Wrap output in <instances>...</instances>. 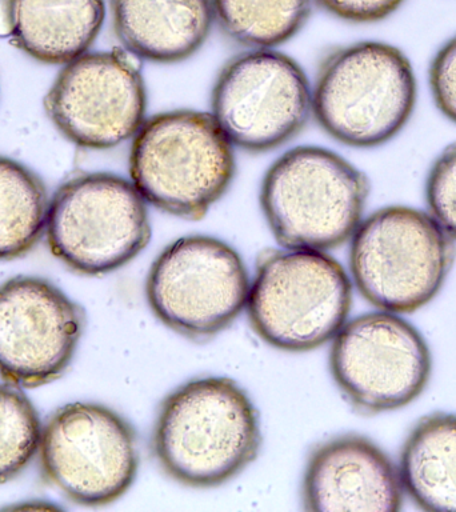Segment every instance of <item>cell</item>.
Here are the masks:
<instances>
[{"instance_id": "6da1fadb", "label": "cell", "mask_w": 456, "mask_h": 512, "mask_svg": "<svg viewBox=\"0 0 456 512\" xmlns=\"http://www.w3.org/2000/svg\"><path fill=\"white\" fill-rule=\"evenodd\" d=\"M262 430L247 392L226 376L192 379L160 404L152 452L164 474L191 488L222 486L259 454Z\"/></svg>"}, {"instance_id": "7a4b0ae2", "label": "cell", "mask_w": 456, "mask_h": 512, "mask_svg": "<svg viewBox=\"0 0 456 512\" xmlns=\"http://www.w3.org/2000/svg\"><path fill=\"white\" fill-rule=\"evenodd\" d=\"M312 91V116L344 146H384L406 128L418 102V79L406 52L364 40L328 52Z\"/></svg>"}, {"instance_id": "3957f363", "label": "cell", "mask_w": 456, "mask_h": 512, "mask_svg": "<svg viewBox=\"0 0 456 512\" xmlns=\"http://www.w3.org/2000/svg\"><path fill=\"white\" fill-rule=\"evenodd\" d=\"M130 180L147 204L200 220L227 194L235 147L211 112L178 108L146 119L132 138Z\"/></svg>"}, {"instance_id": "277c9868", "label": "cell", "mask_w": 456, "mask_h": 512, "mask_svg": "<svg viewBox=\"0 0 456 512\" xmlns=\"http://www.w3.org/2000/svg\"><path fill=\"white\" fill-rule=\"evenodd\" d=\"M370 180L342 155L318 146L284 152L260 186V207L276 242L287 250L327 251L354 235Z\"/></svg>"}, {"instance_id": "5b68a950", "label": "cell", "mask_w": 456, "mask_h": 512, "mask_svg": "<svg viewBox=\"0 0 456 512\" xmlns=\"http://www.w3.org/2000/svg\"><path fill=\"white\" fill-rule=\"evenodd\" d=\"M350 240L352 280L380 311L422 310L442 291L454 264V239L430 212L404 204L372 212Z\"/></svg>"}, {"instance_id": "8992f818", "label": "cell", "mask_w": 456, "mask_h": 512, "mask_svg": "<svg viewBox=\"0 0 456 512\" xmlns=\"http://www.w3.org/2000/svg\"><path fill=\"white\" fill-rule=\"evenodd\" d=\"M352 306L346 270L326 251L267 250L247 299L252 330L286 352H308L335 338Z\"/></svg>"}, {"instance_id": "52a82bcc", "label": "cell", "mask_w": 456, "mask_h": 512, "mask_svg": "<svg viewBox=\"0 0 456 512\" xmlns=\"http://www.w3.org/2000/svg\"><path fill=\"white\" fill-rule=\"evenodd\" d=\"M46 236L51 254L76 274H110L132 262L150 242L147 202L122 176L76 175L51 199Z\"/></svg>"}, {"instance_id": "ba28073f", "label": "cell", "mask_w": 456, "mask_h": 512, "mask_svg": "<svg viewBox=\"0 0 456 512\" xmlns=\"http://www.w3.org/2000/svg\"><path fill=\"white\" fill-rule=\"evenodd\" d=\"M250 279L242 258L214 236H184L152 263L147 302L156 318L184 338L206 342L247 306Z\"/></svg>"}, {"instance_id": "9c48e42d", "label": "cell", "mask_w": 456, "mask_h": 512, "mask_svg": "<svg viewBox=\"0 0 456 512\" xmlns=\"http://www.w3.org/2000/svg\"><path fill=\"white\" fill-rule=\"evenodd\" d=\"M39 462L44 479L71 502L108 506L135 482L138 439L130 422L112 408L68 403L44 424Z\"/></svg>"}, {"instance_id": "30bf717a", "label": "cell", "mask_w": 456, "mask_h": 512, "mask_svg": "<svg viewBox=\"0 0 456 512\" xmlns=\"http://www.w3.org/2000/svg\"><path fill=\"white\" fill-rule=\"evenodd\" d=\"M330 368L347 402L363 415L400 410L426 390L432 354L414 324L375 311L344 323L335 335Z\"/></svg>"}, {"instance_id": "8fae6325", "label": "cell", "mask_w": 456, "mask_h": 512, "mask_svg": "<svg viewBox=\"0 0 456 512\" xmlns=\"http://www.w3.org/2000/svg\"><path fill=\"white\" fill-rule=\"evenodd\" d=\"M211 115L235 148L251 154L276 150L310 119L311 84L291 56L275 48L248 50L216 76Z\"/></svg>"}, {"instance_id": "7c38bea8", "label": "cell", "mask_w": 456, "mask_h": 512, "mask_svg": "<svg viewBox=\"0 0 456 512\" xmlns=\"http://www.w3.org/2000/svg\"><path fill=\"white\" fill-rule=\"evenodd\" d=\"M44 110L75 146L96 151L120 146L147 119L140 60L123 48L80 55L59 72Z\"/></svg>"}, {"instance_id": "4fadbf2b", "label": "cell", "mask_w": 456, "mask_h": 512, "mask_svg": "<svg viewBox=\"0 0 456 512\" xmlns=\"http://www.w3.org/2000/svg\"><path fill=\"white\" fill-rule=\"evenodd\" d=\"M86 314L50 280L15 276L0 286V376L20 388L58 380L70 367Z\"/></svg>"}, {"instance_id": "5bb4252c", "label": "cell", "mask_w": 456, "mask_h": 512, "mask_svg": "<svg viewBox=\"0 0 456 512\" xmlns=\"http://www.w3.org/2000/svg\"><path fill=\"white\" fill-rule=\"evenodd\" d=\"M403 494L398 466L366 436H336L308 456L302 487L306 511L395 512L402 508Z\"/></svg>"}, {"instance_id": "9a60e30c", "label": "cell", "mask_w": 456, "mask_h": 512, "mask_svg": "<svg viewBox=\"0 0 456 512\" xmlns=\"http://www.w3.org/2000/svg\"><path fill=\"white\" fill-rule=\"evenodd\" d=\"M110 8L123 50L158 64L190 59L215 22L211 0H110Z\"/></svg>"}, {"instance_id": "2e32d148", "label": "cell", "mask_w": 456, "mask_h": 512, "mask_svg": "<svg viewBox=\"0 0 456 512\" xmlns=\"http://www.w3.org/2000/svg\"><path fill=\"white\" fill-rule=\"evenodd\" d=\"M104 19V0H14L12 44L36 62L62 66L90 50Z\"/></svg>"}, {"instance_id": "e0dca14e", "label": "cell", "mask_w": 456, "mask_h": 512, "mask_svg": "<svg viewBox=\"0 0 456 512\" xmlns=\"http://www.w3.org/2000/svg\"><path fill=\"white\" fill-rule=\"evenodd\" d=\"M403 491L424 511H456V414L432 412L411 428L400 450Z\"/></svg>"}, {"instance_id": "ac0fdd59", "label": "cell", "mask_w": 456, "mask_h": 512, "mask_svg": "<svg viewBox=\"0 0 456 512\" xmlns=\"http://www.w3.org/2000/svg\"><path fill=\"white\" fill-rule=\"evenodd\" d=\"M46 184L18 160L0 156V260L28 254L46 231Z\"/></svg>"}, {"instance_id": "d6986e66", "label": "cell", "mask_w": 456, "mask_h": 512, "mask_svg": "<svg viewBox=\"0 0 456 512\" xmlns=\"http://www.w3.org/2000/svg\"><path fill=\"white\" fill-rule=\"evenodd\" d=\"M214 20L232 42L270 50L294 38L314 0H211Z\"/></svg>"}, {"instance_id": "ffe728a7", "label": "cell", "mask_w": 456, "mask_h": 512, "mask_svg": "<svg viewBox=\"0 0 456 512\" xmlns=\"http://www.w3.org/2000/svg\"><path fill=\"white\" fill-rule=\"evenodd\" d=\"M42 423L20 387L0 383V484L22 474L39 452Z\"/></svg>"}, {"instance_id": "44dd1931", "label": "cell", "mask_w": 456, "mask_h": 512, "mask_svg": "<svg viewBox=\"0 0 456 512\" xmlns=\"http://www.w3.org/2000/svg\"><path fill=\"white\" fill-rule=\"evenodd\" d=\"M424 198L427 211L456 240V142L448 144L428 168Z\"/></svg>"}, {"instance_id": "7402d4cb", "label": "cell", "mask_w": 456, "mask_h": 512, "mask_svg": "<svg viewBox=\"0 0 456 512\" xmlns=\"http://www.w3.org/2000/svg\"><path fill=\"white\" fill-rule=\"evenodd\" d=\"M428 86L440 114L456 124V34L432 56Z\"/></svg>"}, {"instance_id": "603a6c76", "label": "cell", "mask_w": 456, "mask_h": 512, "mask_svg": "<svg viewBox=\"0 0 456 512\" xmlns=\"http://www.w3.org/2000/svg\"><path fill=\"white\" fill-rule=\"evenodd\" d=\"M322 10L344 22L370 24L395 14L406 0H314Z\"/></svg>"}, {"instance_id": "cb8c5ba5", "label": "cell", "mask_w": 456, "mask_h": 512, "mask_svg": "<svg viewBox=\"0 0 456 512\" xmlns=\"http://www.w3.org/2000/svg\"><path fill=\"white\" fill-rule=\"evenodd\" d=\"M14 0H0V36L11 35Z\"/></svg>"}, {"instance_id": "d4e9b609", "label": "cell", "mask_w": 456, "mask_h": 512, "mask_svg": "<svg viewBox=\"0 0 456 512\" xmlns=\"http://www.w3.org/2000/svg\"><path fill=\"white\" fill-rule=\"evenodd\" d=\"M11 510H58V507H55L54 504H19V506L10 507Z\"/></svg>"}]
</instances>
